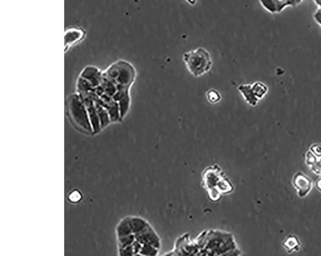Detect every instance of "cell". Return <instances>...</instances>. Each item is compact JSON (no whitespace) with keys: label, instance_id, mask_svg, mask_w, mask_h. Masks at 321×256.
<instances>
[{"label":"cell","instance_id":"5b68a950","mask_svg":"<svg viewBox=\"0 0 321 256\" xmlns=\"http://www.w3.org/2000/svg\"><path fill=\"white\" fill-rule=\"evenodd\" d=\"M118 69V75L116 79V81L118 85L131 87L134 82L136 72L132 65L127 62H120L117 65Z\"/></svg>","mask_w":321,"mask_h":256},{"label":"cell","instance_id":"277c9868","mask_svg":"<svg viewBox=\"0 0 321 256\" xmlns=\"http://www.w3.org/2000/svg\"><path fill=\"white\" fill-rule=\"evenodd\" d=\"M82 99L87 109L88 115H89L91 125H92L93 134H97L101 129V122H100L99 115H98L96 105L92 95H79Z\"/></svg>","mask_w":321,"mask_h":256},{"label":"cell","instance_id":"603a6c76","mask_svg":"<svg viewBox=\"0 0 321 256\" xmlns=\"http://www.w3.org/2000/svg\"><path fill=\"white\" fill-rule=\"evenodd\" d=\"M318 159L317 157H316L310 150L307 151L305 155V164L308 165L309 167H311L315 164L317 160Z\"/></svg>","mask_w":321,"mask_h":256},{"label":"cell","instance_id":"484cf974","mask_svg":"<svg viewBox=\"0 0 321 256\" xmlns=\"http://www.w3.org/2000/svg\"><path fill=\"white\" fill-rule=\"evenodd\" d=\"M310 168L314 174L321 176V158H318L317 162H316L312 166L310 167Z\"/></svg>","mask_w":321,"mask_h":256},{"label":"cell","instance_id":"4316f807","mask_svg":"<svg viewBox=\"0 0 321 256\" xmlns=\"http://www.w3.org/2000/svg\"><path fill=\"white\" fill-rule=\"evenodd\" d=\"M142 245H142L140 242L137 241L136 239L133 242L132 246H133L134 255H139V252H140Z\"/></svg>","mask_w":321,"mask_h":256},{"label":"cell","instance_id":"7a4b0ae2","mask_svg":"<svg viewBox=\"0 0 321 256\" xmlns=\"http://www.w3.org/2000/svg\"><path fill=\"white\" fill-rule=\"evenodd\" d=\"M69 116L76 126L88 134H93L87 109L78 95H71L67 101Z\"/></svg>","mask_w":321,"mask_h":256},{"label":"cell","instance_id":"9c48e42d","mask_svg":"<svg viewBox=\"0 0 321 256\" xmlns=\"http://www.w3.org/2000/svg\"><path fill=\"white\" fill-rule=\"evenodd\" d=\"M283 247L288 253H292L299 252L301 248V243L299 239L295 235H288L282 243Z\"/></svg>","mask_w":321,"mask_h":256},{"label":"cell","instance_id":"f546056e","mask_svg":"<svg viewBox=\"0 0 321 256\" xmlns=\"http://www.w3.org/2000/svg\"><path fill=\"white\" fill-rule=\"evenodd\" d=\"M188 4L194 6L197 3V0H186Z\"/></svg>","mask_w":321,"mask_h":256},{"label":"cell","instance_id":"44dd1931","mask_svg":"<svg viewBox=\"0 0 321 256\" xmlns=\"http://www.w3.org/2000/svg\"><path fill=\"white\" fill-rule=\"evenodd\" d=\"M206 98L210 103L216 104L220 101L222 97L217 90L211 89L206 92Z\"/></svg>","mask_w":321,"mask_h":256},{"label":"cell","instance_id":"cb8c5ba5","mask_svg":"<svg viewBox=\"0 0 321 256\" xmlns=\"http://www.w3.org/2000/svg\"><path fill=\"white\" fill-rule=\"evenodd\" d=\"M118 250H119L120 255H134L133 246H132V244L125 246L124 248L118 249Z\"/></svg>","mask_w":321,"mask_h":256},{"label":"cell","instance_id":"4fadbf2b","mask_svg":"<svg viewBox=\"0 0 321 256\" xmlns=\"http://www.w3.org/2000/svg\"><path fill=\"white\" fill-rule=\"evenodd\" d=\"M108 111L109 117L112 122H115L120 119V113L119 105L115 100L109 102V103L103 104L102 105Z\"/></svg>","mask_w":321,"mask_h":256},{"label":"cell","instance_id":"5bb4252c","mask_svg":"<svg viewBox=\"0 0 321 256\" xmlns=\"http://www.w3.org/2000/svg\"><path fill=\"white\" fill-rule=\"evenodd\" d=\"M251 87L256 97L259 100L264 98L269 92V87L261 81H256L251 85Z\"/></svg>","mask_w":321,"mask_h":256},{"label":"cell","instance_id":"d4e9b609","mask_svg":"<svg viewBox=\"0 0 321 256\" xmlns=\"http://www.w3.org/2000/svg\"><path fill=\"white\" fill-rule=\"evenodd\" d=\"M311 153L318 158H321V144H313L310 146V150Z\"/></svg>","mask_w":321,"mask_h":256},{"label":"cell","instance_id":"d6986e66","mask_svg":"<svg viewBox=\"0 0 321 256\" xmlns=\"http://www.w3.org/2000/svg\"><path fill=\"white\" fill-rule=\"evenodd\" d=\"M160 249L155 246L148 245V244H143L142 245L139 255H150L155 256L159 254Z\"/></svg>","mask_w":321,"mask_h":256},{"label":"cell","instance_id":"52a82bcc","mask_svg":"<svg viewBox=\"0 0 321 256\" xmlns=\"http://www.w3.org/2000/svg\"><path fill=\"white\" fill-rule=\"evenodd\" d=\"M263 8L272 14L279 13L288 6H294L292 0H260Z\"/></svg>","mask_w":321,"mask_h":256},{"label":"cell","instance_id":"6da1fadb","mask_svg":"<svg viewBox=\"0 0 321 256\" xmlns=\"http://www.w3.org/2000/svg\"><path fill=\"white\" fill-rule=\"evenodd\" d=\"M183 59L188 71L197 78L208 73L212 68L213 61L210 53L204 48L184 53Z\"/></svg>","mask_w":321,"mask_h":256},{"label":"cell","instance_id":"2e32d148","mask_svg":"<svg viewBox=\"0 0 321 256\" xmlns=\"http://www.w3.org/2000/svg\"><path fill=\"white\" fill-rule=\"evenodd\" d=\"M83 36V33L81 30H69L66 34V36H65V41H66V45H67V44L70 45V44L75 43L76 41L82 38Z\"/></svg>","mask_w":321,"mask_h":256},{"label":"cell","instance_id":"7c38bea8","mask_svg":"<svg viewBox=\"0 0 321 256\" xmlns=\"http://www.w3.org/2000/svg\"><path fill=\"white\" fill-rule=\"evenodd\" d=\"M130 223H131L132 232L136 234L145 229L150 224L147 220L139 216H130Z\"/></svg>","mask_w":321,"mask_h":256},{"label":"cell","instance_id":"ba28073f","mask_svg":"<svg viewBox=\"0 0 321 256\" xmlns=\"http://www.w3.org/2000/svg\"><path fill=\"white\" fill-rule=\"evenodd\" d=\"M81 77L89 81L94 87H99L103 81L100 72L98 71V69L92 67H88L85 69Z\"/></svg>","mask_w":321,"mask_h":256},{"label":"cell","instance_id":"ffe728a7","mask_svg":"<svg viewBox=\"0 0 321 256\" xmlns=\"http://www.w3.org/2000/svg\"><path fill=\"white\" fill-rule=\"evenodd\" d=\"M135 240H136V237H135L134 234L118 238V249L123 248L125 247V246L131 245Z\"/></svg>","mask_w":321,"mask_h":256},{"label":"cell","instance_id":"7402d4cb","mask_svg":"<svg viewBox=\"0 0 321 256\" xmlns=\"http://www.w3.org/2000/svg\"><path fill=\"white\" fill-rule=\"evenodd\" d=\"M83 196L82 193L78 190L71 191L68 195V200L72 203L76 204L82 201Z\"/></svg>","mask_w":321,"mask_h":256},{"label":"cell","instance_id":"9a60e30c","mask_svg":"<svg viewBox=\"0 0 321 256\" xmlns=\"http://www.w3.org/2000/svg\"><path fill=\"white\" fill-rule=\"evenodd\" d=\"M97 110L98 115H99L100 122H101V128H104L111 122V118L109 117L108 111L104 106L101 104L95 102Z\"/></svg>","mask_w":321,"mask_h":256},{"label":"cell","instance_id":"8fae6325","mask_svg":"<svg viewBox=\"0 0 321 256\" xmlns=\"http://www.w3.org/2000/svg\"><path fill=\"white\" fill-rule=\"evenodd\" d=\"M117 238L127 236V235L133 234L132 232L131 223H130V216H127L120 220L116 229Z\"/></svg>","mask_w":321,"mask_h":256},{"label":"cell","instance_id":"ac0fdd59","mask_svg":"<svg viewBox=\"0 0 321 256\" xmlns=\"http://www.w3.org/2000/svg\"><path fill=\"white\" fill-rule=\"evenodd\" d=\"M101 85L104 88V94L108 95L109 96L113 97V95L117 91V87H116L113 81L109 80V79H103Z\"/></svg>","mask_w":321,"mask_h":256},{"label":"cell","instance_id":"4dcf8cb0","mask_svg":"<svg viewBox=\"0 0 321 256\" xmlns=\"http://www.w3.org/2000/svg\"><path fill=\"white\" fill-rule=\"evenodd\" d=\"M314 1L319 6V8H321V0H314Z\"/></svg>","mask_w":321,"mask_h":256},{"label":"cell","instance_id":"30bf717a","mask_svg":"<svg viewBox=\"0 0 321 256\" xmlns=\"http://www.w3.org/2000/svg\"><path fill=\"white\" fill-rule=\"evenodd\" d=\"M239 92L243 95L245 101L251 106L257 105L260 100L256 97L251 85H241L238 87Z\"/></svg>","mask_w":321,"mask_h":256},{"label":"cell","instance_id":"8992f818","mask_svg":"<svg viewBox=\"0 0 321 256\" xmlns=\"http://www.w3.org/2000/svg\"><path fill=\"white\" fill-rule=\"evenodd\" d=\"M134 235L136 240L140 242L142 245L148 244L159 249L162 247V239L150 224L139 233Z\"/></svg>","mask_w":321,"mask_h":256},{"label":"cell","instance_id":"83f0119b","mask_svg":"<svg viewBox=\"0 0 321 256\" xmlns=\"http://www.w3.org/2000/svg\"><path fill=\"white\" fill-rule=\"evenodd\" d=\"M314 20L321 27V8H319L315 11L313 15Z\"/></svg>","mask_w":321,"mask_h":256},{"label":"cell","instance_id":"f1b7e54d","mask_svg":"<svg viewBox=\"0 0 321 256\" xmlns=\"http://www.w3.org/2000/svg\"><path fill=\"white\" fill-rule=\"evenodd\" d=\"M315 187L318 190V192L321 193V177L317 179L315 181Z\"/></svg>","mask_w":321,"mask_h":256},{"label":"cell","instance_id":"3957f363","mask_svg":"<svg viewBox=\"0 0 321 256\" xmlns=\"http://www.w3.org/2000/svg\"><path fill=\"white\" fill-rule=\"evenodd\" d=\"M292 183L296 190L297 196L301 199L306 197L311 192L313 182L309 177L301 171L297 172L293 176Z\"/></svg>","mask_w":321,"mask_h":256},{"label":"cell","instance_id":"e0dca14e","mask_svg":"<svg viewBox=\"0 0 321 256\" xmlns=\"http://www.w3.org/2000/svg\"><path fill=\"white\" fill-rule=\"evenodd\" d=\"M130 104H131V98H130L129 95H126L120 100L118 105H119L120 108V119L124 118L127 115L128 111L129 110Z\"/></svg>","mask_w":321,"mask_h":256}]
</instances>
